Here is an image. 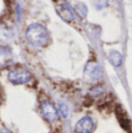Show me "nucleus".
I'll use <instances>...</instances> for the list:
<instances>
[{"label":"nucleus","mask_w":132,"mask_h":133,"mask_svg":"<svg viewBox=\"0 0 132 133\" xmlns=\"http://www.w3.org/2000/svg\"><path fill=\"white\" fill-rule=\"evenodd\" d=\"M95 129V122L91 117H83L75 125V133H91Z\"/></svg>","instance_id":"6"},{"label":"nucleus","mask_w":132,"mask_h":133,"mask_svg":"<svg viewBox=\"0 0 132 133\" xmlns=\"http://www.w3.org/2000/svg\"><path fill=\"white\" fill-rule=\"evenodd\" d=\"M90 94L94 98H103L105 91H104V88H103L102 85H96V87H94L93 89H91Z\"/></svg>","instance_id":"9"},{"label":"nucleus","mask_w":132,"mask_h":133,"mask_svg":"<svg viewBox=\"0 0 132 133\" xmlns=\"http://www.w3.org/2000/svg\"><path fill=\"white\" fill-rule=\"evenodd\" d=\"M26 40L34 48H44L49 43V32L40 23H32L26 29Z\"/></svg>","instance_id":"1"},{"label":"nucleus","mask_w":132,"mask_h":133,"mask_svg":"<svg viewBox=\"0 0 132 133\" xmlns=\"http://www.w3.org/2000/svg\"><path fill=\"white\" fill-rule=\"evenodd\" d=\"M58 111H60V113H61V116H62L63 118H67L68 117V108H67V105H64L63 103H60V105H58Z\"/></svg>","instance_id":"11"},{"label":"nucleus","mask_w":132,"mask_h":133,"mask_svg":"<svg viewBox=\"0 0 132 133\" xmlns=\"http://www.w3.org/2000/svg\"><path fill=\"white\" fill-rule=\"evenodd\" d=\"M75 11L81 18H85L88 15V7L83 4V2H77L75 5Z\"/></svg>","instance_id":"8"},{"label":"nucleus","mask_w":132,"mask_h":133,"mask_svg":"<svg viewBox=\"0 0 132 133\" xmlns=\"http://www.w3.org/2000/svg\"><path fill=\"white\" fill-rule=\"evenodd\" d=\"M109 61L114 66H121L122 62H123L122 54L117 50H111L109 53Z\"/></svg>","instance_id":"7"},{"label":"nucleus","mask_w":132,"mask_h":133,"mask_svg":"<svg viewBox=\"0 0 132 133\" xmlns=\"http://www.w3.org/2000/svg\"><path fill=\"white\" fill-rule=\"evenodd\" d=\"M96 9H103L109 5V0H90Z\"/></svg>","instance_id":"10"},{"label":"nucleus","mask_w":132,"mask_h":133,"mask_svg":"<svg viewBox=\"0 0 132 133\" xmlns=\"http://www.w3.org/2000/svg\"><path fill=\"white\" fill-rule=\"evenodd\" d=\"M40 110H41L42 116L44 117V119L48 120L50 123H54L57 120L58 118V110L55 108L53 103L48 99H43L40 103Z\"/></svg>","instance_id":"3"},{"label":"nucleus","mask_w":132,"mask_h":133,"mask_svg":"<svg viewBox=\"0 0 132 133\" xmlns=\"http://www.w3.org/2000/svg\"><path fill=\"white\" fill-rule=\"evenodd\" d=\"M55 8L57 14L63 19L64 21H74L75 14L70 6L64 1V0H55Z\"/></svg>","instance_id":"4"},{"label":"nucleus","mask_w":132,"mask_h":133,"mask_svg":"<svg viewBox=\"0 0 132 133\" xmlns=\"http://www.w3.org/2000/svg\"><path fill=\"white\" fill-rule=\"evenodd\" d=\"M84 75L89 81H97L102 75L100 64L96 61H89L84 68Z\"/></svg>","instance_id":"5"},{"label":"nucleus","mask_w":132,"mask_h":133,"mask_svg":"<svg viewBox=\"0 0 132 133\" xmlns=\"http://www.w3.org/2000/svg\"><path fill=\"white\" fill-rule=\"evenodd\" d=\"M8 81L13 84H26L30 81V72L23 66H14L8 72Z\"/></svg>","instance_id":"2"}]
</instances>
